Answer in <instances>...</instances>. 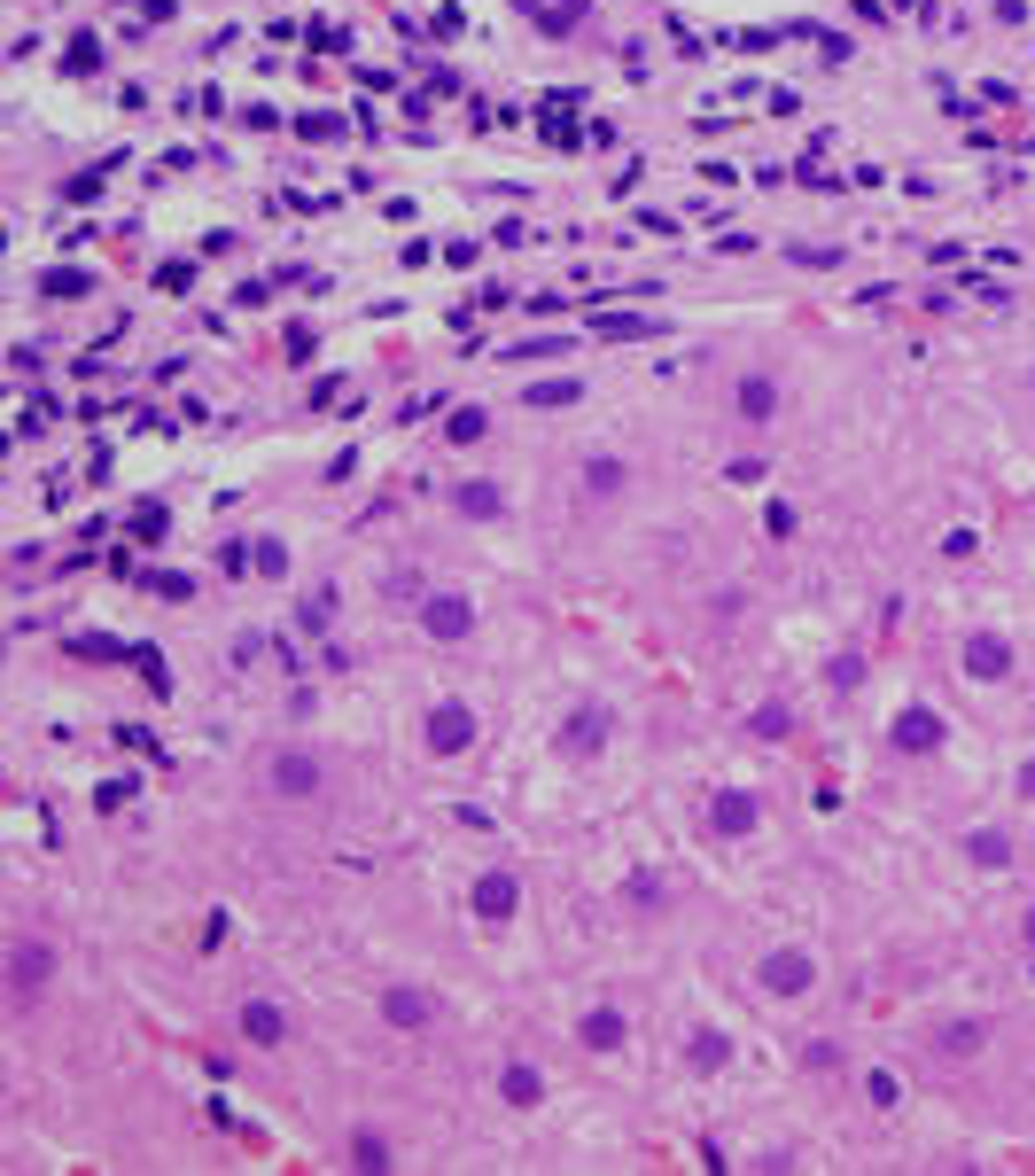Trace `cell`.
Here are the masks:
<instances>
[{
  "mask_svg": "<svg viewBox=\"0 0 1035 1176\" xmlns=\"http://www.w3.org/2000/svg\"><path fill=\"white\" fill-rule=\"evenodd\" d=\"M421 615H428V632H437V639H468V624H475V608L459 593H428Z\"/></svg>",
  "mask_w": 1035,
  "mask_h": 1176,
  "instance_id": "6da1fadb",
  "label": "cell"
},
{
  "mask_svg": "<svg viewBox=\"0 0 1035 1176\" xmlns=\"http://www.w3.org/2000/svg\"><path fill=\"white\" fill-rule=\"evenodd\" d=\"M468 733H475V717L459 702H444L437 717H428V748H437V755H459V748H468Z\"/></svg>",
  "mask_w": 1035,
  "mask_h": 1176,
  "instance_id": "7a4b0ae2",
  "label": "cell"
},
{
  "mask_svg": "<svg viewBox=\"0 0 1035 1176\" xmlns=\"http://www.w3.org/2000/svg\"><path fill=\"white\" fill-rule=\"evenodd\" d=\"M934 740H942V717H934V709H903V717H895V748L903 755H927Z\"/></svg>",
  "mask_w": 1035,
  "mask_h": 1176,
  "instance_id": "3957f363",
  "label": "cell"
},
{
  "mask_svg": "<svg viewBox=\"0 0 1035 1176\" xmlns=\"http://www.w3.org/2000/svg\"><path fill=\"white\" fill-rule=\"evenodd\" d=\"M599 733H608V709H599V702H584L577 717H568L561 748H568V755H592V748H599Z\"/></svg>",
  "mask_w": 1035,
  "mask_h": 1176,
  "instance_id": "277c9868",
  "label": "cell"
},
{
  "mask_svg": "<svg viewBox=\"0 0 1035 1176\" xmlns=\"http://www.w3.org/2000/svg\"><path fill=\"white\" fill-rule=\"evenodd\" d=\"M763 982H771L779 998H794V989H809V959H802V950H779V959L763 966Z\"/></svg>",
  "mask_w": 1035,
  "mask_h": 1176,
  "instance_id": "5b68a950",
  "label": "cell"
},
{
  "mask_svg": "<svg viewBox=\"0 0 1035 1176\" xmlns=\"http://www.w3.org/2000/svg\"><path fill=\"white\" fill-rule=\"evenodd\" d=\"M709 826H717V834H748L755 826V795H717V803H709Z\"/></svg>",
  "mask_w": 1035,
  "mask_h": 1176,
  "instance_id": "8992f818",
  "label": "cell"
},
{
  "mask_svg": "<svg viewBox=\"0 0 1035 1176\" xmlns=\"http://www.w3.org/2000/svg\"><path fill=\"white\" fill-rule=\"evenodd\" d=\"M273 787H281V795H312L319 787V764H312V755H281V764H273Z\"/></svg>",
  "mask_w": 1035,
  "mask_h": 1176,
  "instance_id": "52a82bcc",
  "label": "cell"
},
{
  "mask_svg": "<svg viewBox=\"0 0 1035 1176\" xmlns=\"http://www.w3.org/2000/svg\"><path fill=\"white\" fill-rule=\"evenodd\" d=\"M382 1013L398 1020V1029H421V1020H428V998H421V989H389Z\"/></svg>",
  "mask_w": 1035,
  "mask_h": 1176,
  "instance_id": "ba28073f",
  "label": "cell"
},
{
  "mask_svg": "<svg viewBox=\"0 0 1035 1176\" xmlns=\"http://www.w3.org/2000/svg\"><path fill=\"white\" fill-rule=\"evenodd\" d=\"M475 912H483V919H507V912H514V880H498V873H491L483 888H475Z\"/></svg>",
  "mask_w": 1035,
  "mask_h": 1176,
  "instance_id": "9c48e42d",
  "label": "cell"
},
{
  "mask_svg": "<svg viewBox=\"0 0 1035 1176\" xmlns=\"http://www.w3.org/2000/svg\"><path fill=\"white\" fill-rule=\"evenodd\" d=\"M584 1044H599V1052H608V1044H623V1013H608V1005H599V1013H584Z\"/></svg>",
  "mask_w": 1035,
  "mask_h": 1176,
  "instance_id": "30bf717a",
  "label": "cell"
},
{
  "mask_svg": "<svg viewBox=\"0 0 1035 1176\" xmlns=\"http://www.w3.org/2000/svg\"><path fill=\"white\" fill-rule=\"evenodd\" d=\"M249 1036H257V1044H281V1013H273V1005H249Z\"/></svg>",
  "mask_w": 1035,
  "mask_h": 1176,
  "instance_id": "8fae6325",
  "label": "cell"
},
{
  "mask_svg": "<svg viewBox=\"0 0 1035 1176\" xmlns=\"http://www.w3.org/2000/svg\"><path fill=\"white\" fill-rule=\"evenodd\" d=\"M459 514H498V492L491 483H459Z\"/></svg>",
  "mask_w": 1035,
  "mask_h": 1176,
  "instance_id": "7c38bea8",
  "label": "cell"
},
{
  "mask_svg": "<svg viewBox=\"0 0 1035 1176\" xmlns=\"http://www.w3.org/2000/svg\"><path fill=\"white\" fill-rule=\"evenodd\" d=\"M739 413H755V422H763V413H771V382H739Z\"/></svg>",
  "mask_w": 1035,
  "mask_h": 1176,
  "instance_id": "4fadbf2b",
  "label": "cell"
},
{
  "mask_svg": "<svg viewBox=\"0 0 1035 1176\" xmlns=\"http://www.w3.org/2000/svg\"><path fill=\"white\" fill-rule=\"evenodd\" d=\"M47 974V950H16V989H32Z\"/></svg>",
  "mask_w": 1035,
  "mask_h": 1176,
  "instance_id": "5bb4252c",
  "label": "cell"
},
{
  "mask_svg": "<svg viewBox=\"0 0 1035 1176\" xmlns=\"http://www.w3.org/2000/svg\"><path fill=\"white\" fill-rule=\"evenodd\" d=\"M1012 849H1004V834H973V865H1004Z\"/></svg>",
  "mask_w": 1035,
  "mask_h": 1176,
  "instance_id": "9a60e30c",
  "label": "cell"
},
{
  "mask_svg": "<svg viewBox=\"0 0 1035 1176\" xmlns=\"http://www.w3.org/2000/svg\"><path fill=\"white\" fill-rule=\"evenodd\" d=\"M717 1060H724V1036L701 1029V1036H693V1068H717Z\"/></svg>",
  "mask_w": 1035,
  "mask_h": 1176,
  "instance_id": "2e32d148",
  "label": "cell"
},
{
  "mask_svg": "<svg viewBox=\"0 0 1035 1176\" xmlns=\"http://www.w3.org/2000/svg\"><path fill=\"white\" fill-rule=\"evenodd\" d=\"M507 1099H514V1106H529V1099H538V1075L514 1068V1075H507Z\"/></svg>",
  "mask_w": 1035,
  "mask_h": 1176,
  "instance_id": "e0dca14e",
  "label": "cell"
},
{
  "mask_svg": "<svg viewBox=\"0 0 1035 1176\" xmlns=\"http://www.w3.org/2000/svg\"><path fill=\"white\" fill-rule=\"evenodd\" d=\"M281 569H288V553H281L273 538H265V545H257V577H281Z\"/></svg>",
  "mask_w": 1035,
  "mask_h": 1176,
  "instance_id": "ac0fdd59",
  "label": "cell"
},
{
  "mask_svg": "<svg viewBox=\"0 0 1035 1176\" xmlns=\"http://www.w3.org/2000/svg\"><path fill=\"white\" fill-rule=\"evenodd\" d=\"M973 1044H981V1029H973V1020H965V1029H942V1052H973Z\"/></svg>",
  "mask_w": 1035,
  "mask_h": 1176,
  "instance_id": "d6986e66",
  "label": "cell"
},
{
  "mask_svg": "<svg viewBox=\"0 0 1035 1176\" xmlns=\"http://www.w3.org/2000/svg\"><path fill=\"white\" fill-rule=\"evenodd\" d=\"M755 733L779 740V733H787V709H779V702H771V709H755Z\"/></svg>",
  "mask_w": 1035,
  "mask_h": 1176,
  "instance_id": "ffe728a7",
  "label": "cell"
},
{
  "mask_svg": "<svg viewBox=\"0 0 1035 1176\" xmlns=\"http://www.w3.org/2000/svg\"><path fill=\"white\" fill-rule=\"evenodd\" d=\"M483 437V413H452V444H475Z\"/></svg>",
  "mask_w": 1035,
  "mask_h": 1176,
  "instance_id": "44dd1931",
  "label": "cell"
},
{
  "mask_svg": "<svg viewBox=\"0 0 1035 1176\" xmlns=\"http://www.w3.org/2000/svg\"><path fill=\"white\" fill-rule=\"evenodd\" d=\"M1020 795H1035V764H1028V772H1020Z\"/></svg>",
  "mask_w": 1035,
  "mask_h": 1176,
  "instance_id": "7402d4cb",
  "label": "cell"
},
{
  "mask_svg": "<svg viewBox=\"0 0 1035 1176\" xmlns=\"http://www.w3.org/2000/svg\"><path fill=\"white\" fill-rule=\"evenodd\" d=\"M1028 943H1035V912H1028Z\"/></svg>",
  "mask_w": 1035,
  "mask_h": 1176,
  "instance_id": "603a6c76",
  "label": "cell"
}]
</instances>
